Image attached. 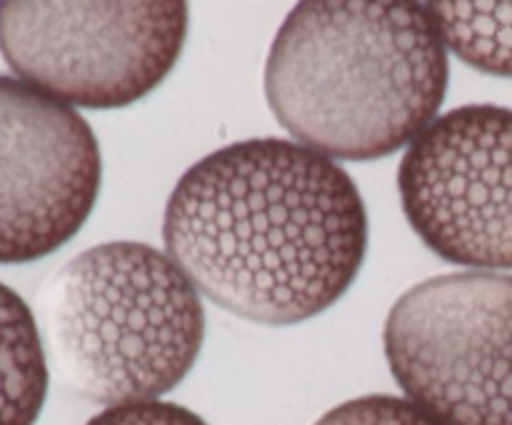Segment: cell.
<instances>
[{"instance_id": "4", "label": "cell", "mask_w": 512, "mask_h": 425, "mask_svg": "<svg viewBox=\"0 0 512 425\" xmlns=\"http://www.w3.org/2000/svg\"><path fill=\"white\" fill-rule=\"evenodd\" d=\"M410 403L440 425H512V275L465 270L405 290L383 330Z\"/></svg>"}, {"instance_id": "8", "label": "cell", "mask_w": 512, "mask_h": 425, "mask_svg": "<svg viewBox=\"0 0 512 425\" xmlns=\"http://www.w3.org/2000/svg\"><path fill=\"white\" fill-rule=\"evenodd\" d=\"M48 383L38 320L13 288L0 283V425H35Z\"/></svg>"}, {"instance_id": "5", "label": "cell", "mask_w": 512, "mask_h": 425, "mask_svg": "<svg viewBox=\"0 0 512 425\" xmlns=\"http://www.w3.org/2000/svg\"><path fill=\"white\" fill-rule=\"evenodd\" d=\"M185 3H0V55L65 105L115 110L170 75L188 38Z\"/></svg>"}, {"instance_id": "1", "label": "cell", "mask_w": 512, "mask_h": 425, "mask_svg": "<svg viewBox=\"0 0 512 425\" xmlns=\"http://www.w3.org/2000/svg\"><path fill=\"white\" fill-rule=\"evenodd\" d=\"M170 258L228 313L295 325L333 308L368 253V213L333 158L253 138L190 165L165 205Z\"/></svg>"}, {"instance_id": "3", "label": "cell", "mask_w": 512, "mask_h": 425, "mask_svg": "<svg viewBox=\"0 0 512 425\" xmlns=\"http://www.w3.org/2000/svg\"><path fill=\"white\" fill-rule=\"evenodd\" d=\"M40 335L65 388L113 408L160 400L205 340L198 288L163 250L113 240L55 270L38 300Z\"/></svg>"}, {"instance_id": "7", "label": "cell", "mask_w": 512, "mask_h": 425, "mask_svg": "<svg viewBox=\"0 0 512 425\" xmlns=\"http://www.w3.org/2000/svg\"><path fill=\"white\" fill-rule=\"evenodd\" d=\"M100 180L103 158L88 120L0 75V265L33 263L73 240Z\"/></svg>"}, {"instance_id": "9", "label": "cell", "mask_w": 512, "mask_h": 425, "mask_svg": "<svg viewBox=\"0 0 512 425\" xmlns=\"http://www.w3.org/2000/svg\"><path fill=\"white\" fill-rule=\"evenodd\" d=\"M445 50L470 68L512 78V3H428Z\"/></svg>"}, {"instance_id": "6", "label": "cell", "mask_w": 512, "mask_h": 425, "mask_svg": "<svg viewBox=\"0 0 512 425\" xmlns=\"http://www.w3.org/2000/svg\"><path fill=\"white\" fill-rule=\"evenodd\" d=\"M403 213L443 260L512 270V110L463 105L438 115L398 168Z\"/></svg>"}, {"instance_id": "2", "label": "cell", "mask_w": 512, "mask_h": 425, "mask_svg": "<svg viewBox=\"0 0 512 425\" xmlns=\"http://www.w3.org/2000/svg\"><path fill=\"white\" fill-rule=\"evenodd\" d=\"M448 80V50L425 5L310 0L270 45L265 98L295 143L375 160L438 118Z\"/></svg>"}, {"instance_id": "11", "label": "cell", "mask_w": 512, "mask_h": 425, "mask_svg": "<svg viewBox=\"0 0 512 425\" xmlns=\"http://www.w3.org/2000/svg\"><path fill=\"white\" fill-rule=\"evenodd\" d=\"M85 425H208L198 413L168 400H143L105 408Z\"/></svg>"}, {"instance_id": "10", "label": "cell", "mask_w": 512, "mask_h": 425, "mask_svg": "<svg viewBox=\"0 0 512 425\" xmlns=\"http://www.w3.org/2000/svg\"><path fill=\"white\" fill-rule=\"evenodd\" d=\"M313 425H440L428 413L398 395H363L345 400Z\"/></svg>"}]
</instances>
